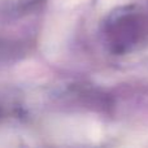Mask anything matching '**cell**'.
I'll use <instances>...</instances> for the list:
<instances>
[{"label": "cell", "mask_w": 148, "mask_h": 148, "mask_svg": "<svg viewBox=\"0 0 148 148\" xmlns=\"http://www.w3.org/2000/svg\"><path fill=\"white\" fill-rule=\"evenodd\" d=\"M105 36L116 53L133 49L148 36V12L136 5L123 8L105 23Z\"/></svg>", "instance_id": "cell-1"}]
</instances>
